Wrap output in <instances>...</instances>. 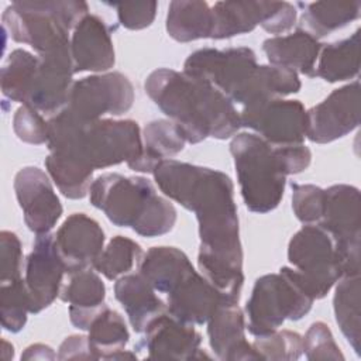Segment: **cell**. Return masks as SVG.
<instances>
[{
    "mask_svg": "<svg viewBox=\"0 0 361 361\" xmlns=\"http://www.w3.org/2000/svg\"><path fill=\"white\" fill-rule=\"evenodd\" d=\"M152 176L166 197L196 216L200 274L224 298L238 302L244 283L243 247L230 176L176 159L157 164Z\"/></svg>",
    "mask_w": 361,
    "mask_h": 361,
    "instance_id": "obj_1",
    "label": "cell"
},
{
    "mask_svg": "<svg viewBox=\"0 0 361 361\" xmlns=\"http://www.w3.org/2000/svg\"><path fill=\"white\" fill-rule=\"evenodd\" d=\"M144 89L189 144L206 138L227 140L241 128L234 103L213 85L185 72L155 69L147 76Z\"/></svg>",
    "mask_w": 361,
    "mask_h": 361,
    "instance_id": "obj_2",
    "label": "cell"
},
{
    "mask_svg": "<svg viewBox=\"0 0 361 361\" xmlns=\"http://www.w3.org/2000/svg\"><path fill=\"white\" fill-rule=\"evenodd\" d=\"M183 72L213 85L243 107L283 99L298 93L302 86L299 76L289 69L258 65L255 52L247 47L200 48L186 58Z\"/></svg>",
    "mask_w": 361,
    "mask_h": 361,
    "instance_id": "obj_3",
    "label": "cell"
},
{
    "mask_svg": "<svg viewBox=\"0 0 361 361\" xmlns=\"http://www.w3.org/2000/svg\"><path fill=\"white\" fill-rule=\"evenodd\" d=\"M47 145L49 154L94 172L123 162L133 165L142 152V135L134 120L79 121L62 110L48 118Z\"/></svg>",
    "mask_w": 361,
    "mask_h": 361,
    "instance_id": "obj_4",
    "label": "cell"
},
{
    "mask_svg": "<svg viewBox=\"0 0 361 361\" xmlns=\"http://www.w3.org/2000/svg\"><path fill=\"white\" fill-rule=\"evenodd\" d=\"M237 180L245 207L268 213L283 197L286 176L306 171L312 152L305 144L276 147L254 133H238L230 142Z\"/></svg>",
    "mask_w": 361,
    "mask_h": 361,
    "instance_id": "obj_5",
    "label": "cell"
},
{
    "mask_svg": "<svg viewBox=\"0 0 361 361\" xmlns=\"http://www.w3.org/2000/svg\"><path fill=\"white\" fill-rule=\"evenodd\" d=\"M90 203L118 227H128L142 237H159L176 223V209L159 196L151 180L107 172L89 189Z\"/></svg>",
    "mask_w": 361,
    "mask_h": 361,
    "instance_id": "obj_6",
    "label": "cell"
},
{
    "mask_svg": "<svg viewBox=\"0 0 361 361\" xmlns=\"http://www.w3.org/2000/svg\"><path fill=\"white\" fill-rule=\"evenodd\" d=\"M89 14L85 1L17 0L1 14L3 28L20 44L30 45L37 55L71 47V31Z\"/></svg>",
    "mask_w": 361,
    "mask_h": 361,
    "instance_id": "obj_7",
    "label": "cell"
},
{
    "mask_svg": "<svg viewBox=\"0 0 361 361\" xmlns=\"http://www.w3.org/2000/svg\"><path fill=\"white\" fill-rule=\"evenodd\" d=\"M313 302L298 272L282 267L279 272L255 281L244 309L247 329L254 337L269 334L286 320H300L310 312Z\"/></svg>",
    "mask_w": 361,
    "mask_h": 361,
    "instance_id": "obj_8",
    "label": "cell"
},
{
    "mask_svg": "<svg viewBox=\"0 0 361 361\" xmlns=\"http://www.w3.org/2000/svg\"><path fill=\"white\" fill-rule=\"evenodd\" d=\"M288 261L313 299L324 298L344 276L336 243L319 224H305L292 235Z\"/></svg>",
    "mask_w": 361,
    "mask_h": 361,
    "instance_id": "obj_9",
    "label": "cell"
},
{
    "mask_svg": "<svg viewBox=\"0 0 361 361\" xmlns=\"http://www.w3.org/2000/svg\"><path fill=\"white\" fill-rule=\"evenodd\" d=\"M212 14V39L247 34L257 25L276 37L289 31L298 18L296 7L288 1H217Z\"/></svg>",
    "mask_w": 361,
    "mask_h": 361,
    "instance_id": "obj_10",
    "label": "cell"
},
{
    "mask_svg": "<svg viewBox=\"0 0 361 361\" xmlns=\"http://www.w3.org/2000/svg\"><path fill=\"white\" fill-rule=\"evenodd\" d=\"M134 103V87L120 72H107L73 82L63 109L79 121H94L106 114L121 116Z\"/></svg>",
    "mask_w": 361,
    "mask_h": 361,
    "instance_id": "obj_11",
    "label": "cell"
},
{
    "mask_svg": "<svg viewBox=\"0 0 361 361\" xmlns=\"http://www.w3.org/2000/svg\"><path fill=\"white\" fill-rule=\"evenodd\" d=\"M340 252L344 276L360 275V190L351 185H333L326 189L320 221Z\"/></svg>",
    "mask_w": 361,
    "mask_h": 361,
    "instance_id": "obj_12",
    "label": "cell"
},
{
    "mask_svg": "<svg viewBox=\"0 0 361 361\" xmlns=\"http://www.w3.org/2000/svg\"><path fill=\"white\" fill-rule=\"evenodd\" d=\"M240 121L271 145H298L306 138V109L299 100L271 99L244 106Z\"/></svg>",
    "mask_w": 361,
    "mask_h": 361,
    "instance_id": "obj_13",
    "label": "cell"
},
{
    "mask_svg": "<svg viewBox=\"0 0 361 361\" xmlns=\"http://www.w3.org/2000/svg\"><path fill=\"white\" fill-rule=\"evenodd\" d=\"M360 82L354 80L306 110V138L329 144L355 130L360 124Z\"/></svg>",
    "mask_w": 361,
    "mask_h": 361,
    "instance_id": "obj_14",
    "label": "cell"
},
{
    "mask_svg": "<svg viewBox=\"0 0 361 361\" xmlns=\"http://www.w3.org/2000/svg\"><path fill=\"white\" fill-rule=\"evenodd\" d=\"M13 186L28 230L37 235L51 233L63 209L49 175L38 166H24L16 173Z\"/></svg>",
    "mask_w": 361,
    "mask_h": 361,
    "instance_id": "obj_15",
    "label": "cell"
},
{
    "mask_svg": "<svg viewBox=\"0 0 361 361\" xmlns=\"http://www.w3.org/2000/svg\"><path fill=\"white\" fill-rule=\"evenodd\" d=\"M66 274L55 245V234H38L25 259V286L30 298V313L37 314L52 305L62 289Z\"/></svg>",
    "mask_w": 361,
    "mask_h": 361,
    "instance_id": "obj_16",
    "label": "cell"
},
{
    "mask_svg": "<svg viewBox=\"0 0 361 361\" xmlns=\"http://www.w3.org/2000/svg\"><path fill=\"white\" fill-rule=\"evenodd\" d=\"M38 56L39 63L24 106L52 117L66 107L73 85L71 47Z\"/></svg>",
    "mask_w": 361,
    "mask_h": 361,
    "instance_id": "obj_17",
    "label": "cell"
},
{
    "mask_svg": "<svg viewBox=\"0 0 361 361\" xmlns=\"http://www.w3.org/2000/svg\"><path fill=\"white\" fill-rule=\"evenodd\" d=\"M166 312L189 324H204L224 298L193 265L188 267L164 293ZM233 302V300H231Z\"/></svg>",
    "mask_w": 361,
    "mask_h": 361,
    "instance_id": "obj_18",
    "label": "cell"
},
{
    "mask_svg": "<svg viewBox=\"0 0 361 361\" xmlns=\"http://www.w3.org/2000/svg\"><path fill=\"white\" fill-rule=\"evenodd\" d=\"M202 336L193 324L180 322L168 312L154 319L137 344L148 358L161 360H199L209 358L200 350Z\"/></svg>",
    "mask_w": 361,
    "mask_h": 361,
    "instance_id": "obj_19",
    "label": "cell"
},
{
    "mask_svg": "<svg viewBox=\"0 0 361 361\" xmlns=\"http://www.w3.org/2000/svg\"><path fill=\"white\" fill-rule=\"evenodd\" d=\"M104 231L85 213H73L65 219L55 233V245L66 274L93 268L104 248Z\"/></svg>",
    "mask_w": 361,
    "mask_h": 361,
    "instance_id": "obj_20",
    "label": "cell"
},
{
    "mask_svg": "<svg viewBox=\"0 0 361 361\" xmlns=\"http://www.w3.org/2000/svg\"><path fill=\"white\" fill-rule=\"evenodd\" d=\"M73 72H106L114 66L116 54L110 30L106 23L86 14L71 35Z\"/></svg>",
    "mask_w": 361,
    "mask_h": 361,
    "instance_id": "obj_21",
    "label": "cell"
},
{
    "mask_svg": "<svg viewBox=\"0 0 361 361\" xmlns=\"http://www.w3.org/2000/svg\"><path fill=\"white\" fill-rule=\"evenodd\" d=\"M206 324L209 344L216 358L224 361L261 360L245 338V314L238 302H223Z\"/></svg>",
    "mask_w": 361,
    "mask_h": 361,
    "instance_id": "obj_22",
    "label": "cell"
},
{
    "mask_svg": "<svg viewBox=\"0 0 361 361\" xmlns=\"http://www.w3.org/2000/svg\"><path fill=\"white\" fill-rule=\"evenodd\" d=\"M114 296L135 333H144L154 319L166 312L165 300L140 272L120 276L114 283Z\"/></svg>",
    "mask_w": 361,
    "mask_h": 361,
    "instance_id": "obj_23",
    "label": "cell"
},
{
    "mask_svg": "<svg viewBox=\"0 0 361 361\" xmlns=\"http://www.w3.org/2000/svg\"><path fill=\"white\" fill-rule=\"evenodd\" d=\"M69 282L62 286L59 298L69 305V320L79 329L87 331L94 316L107 306L106 286L94 268L83 269L69 275Z\"/></svg>",
    "mask_w": 361,
    "mask_h": 361,
    "instance_id": "obj_24",
    "label": "cell"
},
{
    "mask_svg": "<svg viewBox=\"0 0 361 361\" xmlns=\"http://www.w3.org/2000/svg\"><path fill=\"white\" fill-rule=\"evenodd\" d=\"M322 45L317 38L298 28L288 35L267 38L262 42V49L269 65L314 78V68Z\"/></svg>",
    "mask_w": 361,
    "mask_h": 361,
    "instance_id": "obj_25",
    "label": "cell"
},
{
    "mask_svg": "<svg viewBox=\"0 0 361 361\" xmlns=\"http://www.w3.org/2000/svg\"><path fill=\"white\" fill-rule=\"evenodd\" d=\"M142 152L138 159L128 168L135 172L152 173L157 164L172 159L186 144L179 127L171 120L149 121L142 130Z\"/></svg>",
    "mask_w": 361,
    "mask_h": 361,
    "instance_id": "obj_26",
    "label": "cell"
},
{
    "mask_svg": "<svg viewBox=\"0 0 361 361\" xmlns=\"http://www.w3.org/2000/svg\"><path fill=\"white\" fill-rule=\"evenodd\" d=\"M87 338L97 360L135 358V353L126 351L130 331L123 316L109 306H104L92 320L87 329Z\"/></svg>",
    "mask_w": 361,
    "mask_h": 361,
    "instance_id": "obj_27",
    "label": "cell"
},
{
    "mask_svg": "<svg viewBox=\"0 0 361 361\" xmlns=\"http://www.w3.org/2000/svg\"><path fill=\"white\" fill-rule=\"evenodd\" d=\"M166 32L178 42L210 38L213 30L212 7L200 0H175L169 3Z\"/></svg>",
    "mask_w": 361,
    "mask_h": 361,
    "instance_id": "obj_28",
    "label": "cell"
},
{
    "mask_svg": "<svg viewBox=\"0 0 361 361\" xmlns=\"http://www.w3.org/2000/svg\"><path fill=\"white\" fill-rule=\"evenodd\" d=\"M360 72V28L348 38L323 44L314 76L322 78L329 83L344 82L358 76Z\"/></svg>",
    "mask_w": 361,
    "mask_h": 361,
    "instance_id": "obj_29",
    "label": "cell"
},
{
    "mask_svg": "<svg viewBox=\"0 0 361 361\" xmlns=\"http://www.w3.org/2000/svg\"><path fill=\"white\" fill-rule=\"evenodd\" d=\"M361 14V1H314L305 6L300 17V30L314 38H323L337 31Z\"/></svg>",
    "mask_w": 361,
    "mask_h": 361,
    "instance_id": "obj_30",
    "label": "cell"
},
{
    "mask_svg": "<svg viewBox=\"0 0 361 361\" xmlns=\"http://www.w3.org/2000/svg\"><path fill=\"white\" fill-rule=\"evenodd\" d=\"M333 309L336 323L343 336L360 355L361 351V320H360V275H345L334 285Z\"/></svg>",
    "mask_w": 361,
    "mask_h": 361,
    "instance_id": "obj_31",
    "label": "cell"
},
{
    "mask_svg": "<svg viewBox=\"0 0 361 361\" xmlns=\"http://www.w3.org/2000/svg\"><path fill=\"white\" fill-rule=\"evenodd\" d=\"M39 56L17 48L10 52L1 68V92L11 102L23 103L32 85Z\"/></svg>",
    "mask_w": 361,
    "mask_h": 361,
    "instance_id": "obj_32",
    "label": "cell"
},
{
    "mask_svg": "<svg viewBox=\"0 0 361 361\" xmlns=\"http://www.w3.org/2000/svg\"><path fill=\"white\" fill-rule=\"evenodd\" d=\"M142 255L144 252L138 243L124 235H116L103 248L93 268L107 279L114 281L130 274L140 264Z\"/></svg>",
    "mask_w": 361,
    "mask_h": 361,
    "instance_id": "obj_33",
    "label": "cell"
},
{
    "mask_svg": "<svg viewBox=\"0 0 361 361\" xmlns=\"http://www.w3.org/2000/svg\"><path fill=\"white\" fill-rule=\"evenodd\" d=\"M45 169L51 180L59 192L68 199H83L89 195L93 172L85 171L80 166L48 154L45 158Z\"/></svg>",
    "mask_w": 361,
    "mask_h": 361,
    "instance_id": "obj_34",
    "label": "cell"
},
{
    "mask_svg": "<svg viewBox=\"0 0 361 361\" xmlns=\"http://www.w3.org/2000/svg\"><path fill=\"white\" fill-rule=\"evenodd\" d=\"M30 313V298L25 281L0 283V316L1 326L10 333H18L27 323Z\"/></svg>",
    "mask_w": 361,
    "mask_h": 361,
    "instance_id": "obj_35",
    "label": "cell"
},
{
    "mask_svg": "<svg viewBox=\"0 0 361 361\" xmlns=\"http://www.w3.org/2000/svg\"><path fill=\"white\" fill-rule=\"evenodd\" d=\"M261 360L292 361L303 354L302 336L290 330H275L265 336H258L251 343Z\"/></svg>",
    "mask_w": 361,
    "mask_h": 361,
    "instance_id": "obj_36",
    "label": "cell"
},
{
    "mask_svg": "<svg viewBox=\"0 0 361 361\" xmlns=\"http://www.w3.org/2000/svg\"><path fill=\"white\" fill-rule=\"evenodd\" d=\"M326 189L310 183H292V210L303 224H317L324 209Z\"/></svg>",
    "mask_w": 361,
    "mask_h": 361,
    "instance_id": "obj_37",
    "label": "cell"
},
{
    "mask_svg": "<svg viewBox=\"0 0 361 361\" xmlns=\"http://www.w3.org/2000/svg\"><path fill=\"white\" fill-rule=\"evenodd\" d=\"M302 344L303 353L310 361L344 360V355L336 344L329 326L323 322H314L310 324L302 337Z\"/></svg>",
    "mask_w": 361,
    "mask_h": 361,
    "instance_id": "obj_38",
    "label": "cell"
},
{
    "mask_svg": "<svg viewBox=\"0 0 361 361\" xmlns=\"http://www.w3.org/2000/svg\"><path fill=\"white\" fill-rule=\"evenodd\" d=\"M13 130L18 140L32 145L48 142V120L28 106H21L13 117Z\"/></svg>",
    "mask_w": 361,
    "mask_h": 361,
    "instance_id": "obj_39",
    "label": "cell"
},
{
    "mask_svg": "<svg viewBox=\"0 0 361 361\" xmlns=\"http://www.w3.org/2000/svg\"><path fill=\"white\" fill-rule=\"evenodd\" d=\"M0 283L14 282L21 279L23 271V250L18 237L7 230L0 233Z\"/></svg>",
    "mask_w": 361,
    "mask_h": 361,
    "instance_id": "obj_40",
    "label": "cell"
},
{
    "mask_svg": "<svg viewBox=\"0 0 361 361\" xmlns=\"http://www.w3.org/2000/svg\"><path fill=\"white\" fill-rule=\"evenodd\" d=\"M118 23L127 30H144L149 27L157 14L158 3L138 1V3H120L114 4Z\"/></svg>",
    "mask_w": 361,
    "mask_h": 361,
    "instance_id": "obj_41",
    "label": "cell"
},
{
    "mask_svg": "<svg viewBox=\"0 0 361 361\" xmlns=\"http://www.w3.org/2000/svg\"><path fill=\"white\" fill-rule=\"evenodd\" d=\"M58 360H97L86 336H69L58 348Z\"/></svg>",
    "mask_w": 361,
    "mask_h": 361,
    "instance_id": "obj_42",
    "label": "cell"
},
{
    "mask_svg": "<svg viewBox=\"0 0 361 361\" xmlns=\"http://www.w3.org/2000/svg\"><path fill=\"white\" fill-rule=\"evenodd\" d=\"M55 358H58V354H55V351L45 344L28 345L21 354V360H55Z\"/></svg>",
    "mask_w": 361,
    "mask_h": 361,
    "instance_id": "obj_43",
    "label": "cell"
},
{
    "mask_svg": "<svg viewBox=\"0 0 361 361\" xmlns=\"http://www.w3.org/2000/svg\"><path fill=\"white\" fill-rule=\"evenodd\" d=\"M1 345H3V348H1V357H3V360H6V361L11 360L13 355H14V348H13V345H11L10 343H7L6 340H3Z\"/></svg>",
    "mask_w": 361,
    "mask_h": 361,
    "instance_id": "obj_44",
    "label": "cell"
}]
</instances>
